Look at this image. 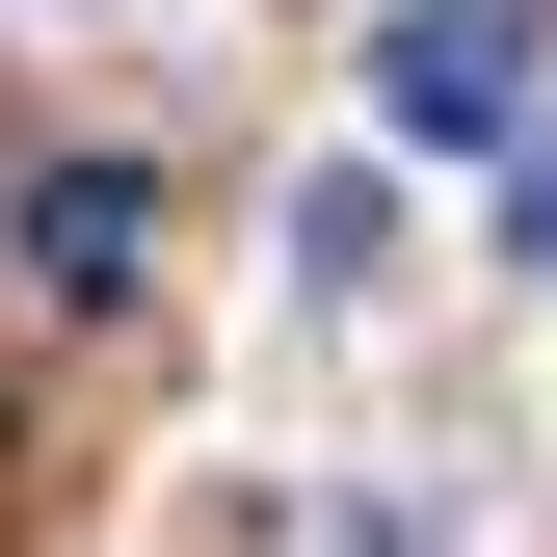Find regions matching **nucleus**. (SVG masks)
<instances>
[{
	"label": "nucleus",
	"instance_id": "nucleus-1",
	"mask_svg": "<svg viewBox=\"0 0 557 557\" xmlns=\"http://www.w3.org/2000/svg\"><path fill=\"white\" fill-rule=\"evenodd\" d=\"M372 107H398V133H531V0H398Z\"/></svg>",
	"mask_w": 557,
	"mask_h": 557
},
{
	"label": "nucleus",
	"instance_id": "nucleus-2",
	"mask_svg": "<svg viewBox=\"0 0 557 557\" xmlns=\"http://www.w3.org/2000/svg\"><path fill=\"white\" fill-rule=\"evenodd\" d=\"M133 265H160V186H133V160H53V186H27V293H81V319H107Z\"/></svg>",
	"mask_w": 557,
	"mask_h": 557
},
{
	"label": "nucleus",
	"instance_id": "nucleus-3",
	"mask_svg": "<svg viewBox=\"0 0 557 557\" xmlns=\"http://www.w3.org/2000/svg\"><path fill=\"white\" fill-rule=\"evenodd\" d=\"M505 239H531V265H557V133H531V186H505Z\"/></svg>",
	"mask_w": 557,
	"mask_h": 557
}]
</instances>
